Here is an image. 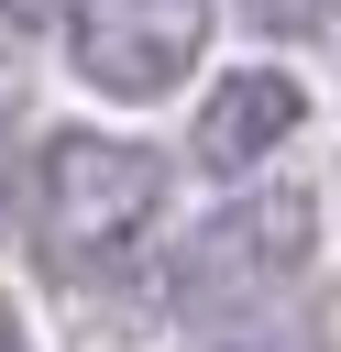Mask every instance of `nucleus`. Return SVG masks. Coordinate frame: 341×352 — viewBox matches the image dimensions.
I'll list each match as a JSON object with an SVG mask.
<instances>
[{"label":"nucleus","mask_w":341,"mask_h":352,"mask_svg":"<svg viewBox=\"0 0 341 352\" xmlns=\"http://www.w3.org/2000/svg\"><path fill=\"white\" fill-rule=\"evenodd\" d=\"M0 352H11V319H0Z\"/></svg>","instance_id":"nucleus-7"},{"label":"nucleus","mask_w":341,"mask_h":352,"mask_svg":"<svg viewBox=\"0 0 341 352\" xmlns=\"http://www.w3.org/2000/svg\"><path fill=\"white\" fill-rule=\"evenodd\" d=\"M209 44V0H66V55L110 99H165Z\"/></svg>","instance_id":"nucleus-3"},{"label":"nucleus","mask_w":341,"mask_h":352,"mask_svg":"<svg viewBox=\"0 0 341 352\" xmlns=\"http://www.w3.org/2000/svg\"><path fill=\"white\" fill-rule=\"evenodd\" d=\"M308 253H319V198H308V187H253V198H231L220 220L187 231V253H176V308H187V319L264 308L275 286L308 275Z\"/></svg>","instance_id":"nucleus-2"},{"label":"nucleus","mask_w":341,"mask_h":352,"mask_svg":"<svg viewBox=\"0 0 341 352\" xmlns=\"http://www.w3.org/2000/svg\"><path fill=\"white\" fill-rule=\"evenodd\" d=\"M297 121H308V88L275 77V66H242V77H220V88L198 99V165L242 176V165H264Z\"/></svg>","instance_id":"nucleus-4"},{"label":"nucleus","mask_w":341,"mask_h":352,"mask_svg":"<svg viewBox=\"0 0 341 352\" xmlns=\"http://www.w3.org/2000/svg\"><path fill=\"white\" fill-rule=\"evenodd\" d=\"M165 220V154L121 132H55L33 165V253L55 275H121Z\"/></svg>","instance_id":"nucleus-1"},{"label":"nucleus","mask_w":341,"mask_h":352,"mask_svg":"<svg viewBox=\"0 0 341 352\" xmlns=\"http://www.w3.org/2000/svg\"><path fill=\"white\" fill-rule=\"evenodd\" d=\"M275 352H319V341H275Z\"/></svg>","instance_id":"nucleus-6"},{"label":"nucleus","mask_w":341,"mask_h":352,"mask_svg":"<svg viewBox=\"0 0 341 352\" xmlns=\"http://www.w3.org/2000/svg\"><path fill=\"white\" fill-rule=\"evenodd\" d=\"M341 0H242V22H264V33H319Z\"/></svg>","instance_id":"nucleus-5"}]
</instances>
